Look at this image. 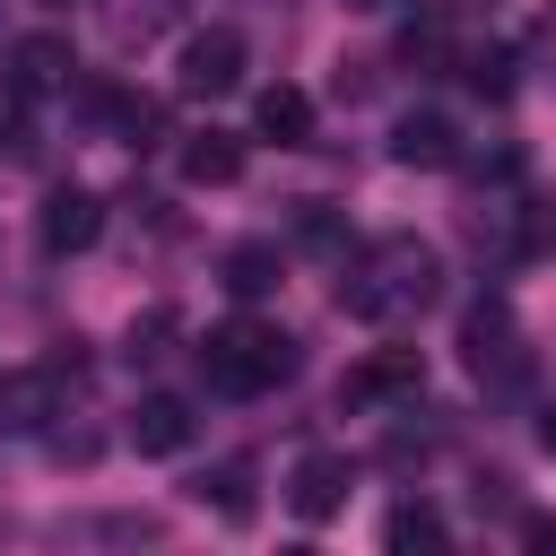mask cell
<instances>
[{"label":"cell","mask_w":556,"mask_h":556,"mask_svg":"<svg viewBox=\"0 0 556 556\" xmlns=\"http://www.w3.org/2000/svg\"><path fill=\"white\" fill-rule=\"evenodd\" d=\"M391 156L417 165V174H443V165L460 156V122H452V113H400V122H391Z\"/></svg>","instance_id":"11"},{"label":"cell","mask_w":556,"mask_h":556,"mask_svg":"<svg viewBox=\"0 0 556 556\" xmlns=\"http://www.w3.org/2000/svg\"><path fill=\"white\" fill-rule=\"evenodd\" d=\"M348 495H356V460L348 452H304L295 478H287V513L295 521H330V513H348Z\"/></svg>","instance_id":"8"},{"label":"cell","mask_w":556,"mask_h":556,"mask_svg":"<svg viewBox=\"0 0 556 556\" xmlns=\"http://www.w3.org/2000/svg\"><path fill=\"white\" fill-rule=\"evenodd\" d=\"M165 339H174V304H148V313L130 321V348H122V356H130V365H156Z\"/></svg>","instance_id":"21"},{"label":"cell","mask_w":556,"mask_h":556,"mask_svg":"<svg viewBox=\"0 0 556 556\" xmlns=\"http://www.w3.org/2000/svg\"><path fill=\"white\" fill-rule=\"evenodd\" d=\"M348 9H365V17H374V9H400V0H348Z\"/></svg>","instance_id":"25"},{"label":"cell","mask_w":556,"mask_h":556,"mask_svg":"<svg viewBox=\"0 0 556 556\" xmlns=\"http://www.w3.org/2000/svg\"><path fill=\"white\" fill-rule=\"evenodd\" d=\"M191 434H200V417H191V400H174V391H148V400L130 408V452H139V460H174Z\"/></svg>","instance_id":"10"},{"label":"cell","mask_w":556,"mask_h":556,"mask_svg":"<svg viewBox=\"0 0 556 556\" xmlns=\"http://www.w3.org/2000/svg\"><path fill=\"white\" fill-rule=\"evenodd\" d=\"M434 295H443V252L426 235H374V243H356L339 261V313H356L374 330L417 321Z\"/></svg>","instance_id":"1"},{"label":"cell","mask_w":556,"mask_h":556,"mask_svg":"<svg viewBox=\"0 0 556 556\" xmlns=\"http://www.w3.org/2000/svg\"><path fill=\"white\" fill-rule=\"evenodd\" d=\"M243 70H252V43H243L235 26H200V35L182 43V61H174V87H182V96H235Z\"/></svg>","instance_id":"5"},{"label":"cell","mask_w":556,"mask_h":556,"mask_svg":"<svg viewBox=\"0 0 556 556\" xmlns=\"http://www.w3.org/2000/svg\"><path fill=\"white\" fill-rule=\"evenodd\" d=\"M35 235H43V252H52V261H70V252H87V243L104 235V200H96L87 182H52V191H43Z\"/></svg>","instance_id":"7"},{"label":"cell","mask_w":556,"mask_h":556,"mask_svg":"<svg viewBox=\"0 0 556 556\" xmlns=\"http://www.w3.org/2000/svg\"><path fill=\"white\" fill-rule=\"evenodd\" d=\"M278 278H287V252H278V243H226V261H217V287H226L235 304H261Z\"/></svg>","instance_id":"13"},{"label":"cell","mask_w":556,"mask_h":556,"mask_svg":"<svg viewBox=\"0 0 556 556\" xmlns=\"http://www.w3.org/2000/svg\"><path fill=\"white\" fill-rule=\"evenodd\" d=\"M200 374H208L217 391H235V400H252V391H278V382L295 374V339H287L278 321H252V313H235V321H217V330L200 339Z\"/></svg>","instance_id":"2"},{"label":"cell","mask_w":556,"mask_h":556,"mask_svg":"<svg viewBox=\"0 0 556 556\" xmlns=\"http://www.w3.org/2000/svg\"><path fill=\"white\" fill-rule=\"evenodd\" d=\"M426 391V356L417 348H374L365 365L339 374V408H400Z\"/></svg>","instance_id":"6"},{"label":"cell","mask_w":556,"mask_h":556,"mask_svg":"<svg viewBox=\"0 0 556 556\" xmlns=\"http://www.w3.org/2000/svg\"><path fill=\"white\" fill-rule=\"evenodd\" d=\"M521 547H539V556H556V513H521Z\"/></svg>","instance_id":"22"},{"label":"cell","mask_w":556,"mask_h":556,"mask_svg":"<svg viewBox=\"0 0 556 556\" xmlns=\"http://www.w3.org/2000/svg\"><path fill=\"white\" fill-rule=\"evenodd\" d=\"M235 174H243V139H235V130H191V139H182V182L217 191V182H235Z\"/></svg>","instance_id":"16"},{"label":"cell","mask_w":556,"mask_h":556,"mask_svg":"<svg viewBox=\"0 0 556 556\" xmlns=\"http://www.w3.org/2000/svg\"><path fill=\"white\" fill-rule=\"evenodd\" d=\"M382 547H400V556H408V547H443V513H434L426 495L391 504V513H382Z\"/></svg>","instance_id":"18"},{"label":"cell","mask_w":556,"mask_h":556,"mask_svg":"<svg viewBox=\"0 0 556 556\" xmlns=\"http://www.w3.org/2000/svg\"><path fill=\"white\" fill-rule=\"evenodd\" d=\"M182 495L208 504L217 521H252V460H208V469L182 478Z\"/></svg>","instance_id":"14"},{"label":"cell","mask_w":556,"mask_h":556,"mask_svg":"<svg viewBox=\"0 0 556 556\" xmlns=\"http://www.w3.org/2000/svg\"><path fill=\"white\" fill-rule=\"evenodd\" d=\"M61 417V365H9L0 374V434H43Z\"/></svg>","instance_id":"9"},{"label":"cell","mask_w":556,"mask_h":556,"mask_svg":"<svg viewBox=\"0 0 556 556\" xmlns=\"http://www.w3.org/2000/svg\"><path fill=\"white\" fill-rule=\"evenodd\" d=\"M460 78H469L478 96H513V52H504V43H478V52L460 61Z\"/></svg>","instance_id":"20"},{"label":"cell","mask_w":556,"mask_h":556,"mask_svg":"<svg viewBox=\"0 0 556 556\" xmlns=\"http://www.w3.org/2000/svg\"><path fill=\"white\" fill-rule=\"evenodd\" d=\"M539 52L556 61V0H547V17H539Z\"/></svg>","instance_id":"23"},{"label":"cell","mask_w":556,"mask_h":556,"mask_svg":"<svg viewBox=\"0 0 556 556\" xmlns=\"http://www.w3.org/2000/svg\"><path fill=\"white\" fill-rule=\"evenodd\" d=\"M539 443H547V452H556V400H547V408H539Z\"/></svg>","instance_id":"24"},{"label":"cell","mask_w":556,"mask_h":556,"mask_svg":"<svg viewBox=\"0 0 556 556\" xmlns=\"http://www.w3.org/2000/svg\"><path fill=\"white\" fill-rule=\"evenodd\" d=\"M174 26H182V0H104V43L113 52H148Z\"/></svg>","instance_id":"12"},{"label":"cell","mask_w":556,"mask_h":556,"mask_svg":"<svg viewBox=\"0 0 556 556\" xmlns=\"http://www.w3.org/2000/svg\"><path fill=\"white\" fill-rule=\"evenodd\" d=\"M521 261H556V191H521V217H513V269Z\"/></svg>","instance_id":"17"},{"label":"cell","mask_w":556,"mask_h":556,"mask_svg":"<svg viewBox=\"0 0 556 556\" xmlns=\"http://www.w3.org/2000/svg\"><path fill=\"white\" fill-rule=\"evenodd\" d=\"M252 130H261V139H278V148H304V139H313V96H304V87H287V78H278V87H261V96H252Z\"/></svg>","instance_id":"15"},{"label":"cell","mask_w":556,"mask_h":556,"mask_svg":"<svg viewBox=\"0 0 556 556\" xmlns=\"http://www.w3.org/2000/svg\"><path fill=\"white\" fill-rule=\"evenodd\" d=\"M52 9H61V0H52Z\"/></svg>","instance_id":"26"},{"label":"cell","mask_w":556,"mask_h":556,"mask_svg":"<svg viewBox=\"0 0 556 556\" xmlns=\"http://www.w3.org/2000/svg\"><path fill=\"white\" fill-rule=\"evenodd\" d=\"M70 78H78V52H70V35H17V43L0 52V87H9L17 104L70 96Z\"/></svg>","instance_id":"4"},{"label":"cell","mask_w":556,"mask_h":556,"mask_svg":"<svg viewBox=\"0 0 556 556\" xmlns=\"http://www.w3.org/2000/svg\"><path fill=\"white\" fill-rule=\"evenodd\" d=\"M400 61H408V70H443V61H452V26H443V17H417V26L400 35Z\"/></svg>","instance_id":"19"},{"label":"cell","mask_w":556,"mask_h":556,"mask_svg":"<svg viewBox=\"0 0 556 556\" xmlns=\"http://www.w3.org/2000/svg\"><path fill=\"white\" fill-rule=\"evenodd\" d=\"M460 356H469V374H478L486 391H521V382H530V339H521V313H513L504 295H478V304L460 313Z\"/></svg>","instance_id":"3"}]
</instances>
